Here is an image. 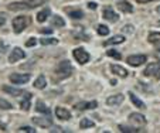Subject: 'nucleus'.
Masks as SVG:
<instances>
[{
  "mask_svg": "<svg viewBox=\"0 0 160 133\" xmlns=\"http://www.w3.org/2000/svg\"><path fill=\"white\" fill-rule=\"evenodd\" d=\"M71 72H72V65H71V63L67 61V60L61 61L55 70V74L58 75V78H61V79L68 78V77L71 75Z\"/></svg>",
  "mask_w": 160,
  "mask_h": 133,
  "instance_id": "f257e3e1",
  "label": "nucleus"
},
{
  "mask_svg": "<svg viewBox=\"0 0 160 133\" xmlns=\"http://www.w3.org/2000/svg\"><path fill=\"white\" fill-rule=\"evenodd\" d=\"M143 74L146 77H156L160 79V63H152L146 67V70L143 71Z\"/></svg>",
  "mask_w": 160,
  "mask_h": 133,
  "instance_id": "f03ea898",
  "label": "nucleus"
},
{
  "mask_svg": "<svg viewBox=\"0 0 160 133\" xmlns=\"http://www.w3.org/2000/svg\"><path fill=\"white\" fill-rule=\"evenodd\" d=\"M11 26H13V30H14V33H21L26 28V26H27V18L24 16H17L16 18H13V23H11Z\"/></svg>",
  "mask_w": 160,
  "mask_h": 133,
  "instance_id": "7ed1b4c3",
  "label": "nucleus"
},
{
  "mask_svg": "<svg viewBox=\"0 0 160 133\" xmlns=\"http://www.w3.org/2000/svg\"><path fill=\"white\" fill-rule=\"evenodd\" d=\"M72 55H74V58L80 64H87L89 61V54L84 48H75L72 51Z\"/></svg>",
  "mask_w": 160,
  "mask_h": 133,
  "instance_id": "20e7f679",
  "label": "nucleus"
},
{
  "mask_svg": "<svg viewBox=\"0 0 160 133\" xmlns=\"http://www.w3.org/2000/svg\"><path fill=\"white\" fill-rule=\"evenodd\" d=\"M10 81L16 85H21V84H26L30 81V74H11L10 77Z\"/></svg>",
  "mask_w": 160,
  "mask_h": 133,
  "instance_id": "39448f33",
  "label": "nucleus"
},
{
  "mask_svg": "<svg viewBox=\"0 0 160 133\" xmlns=\"http://www.w3.org/2000/svg\"><path fill=\"white\" fill-rule=\"evenodd\" d=\"M129 120H130V123H133L135 126H144L146 123H147V119H146L142 113H137V112L130 113Z\"/></svg>",
  "mask_w": 160,
  "mask_h": 133,
  "instance_id": "423d86ee",
  "label": "nucleus"
},
{
  "mask_svg": "<svg viewBox=\"0 0 160 133\" xmlns=\"http://www.w3.org/2000/svg\"><path fill=\"white\" fill-rule=\"evenodd\" d=\"M146 55H130L126 58V63L132 67H139V65H143L146 63Z\"/></svg>",
  "mask_w": 160,
  "mask_h": 133,
  "instance_id": "0eeeda50",
  "label": "nucleus"
},
{
  "mask_svg": "<svg viewBox=\"0 0 160 133\" xmlns=\"http://www.w3.org/2000/svg\"><path fill=\"white\" fill-rule=\"evenodd\" d=\"M24 57H26V53H24L21 48L18 47H14L13 48V51L10 53V55H9V61L13 64L16 63V61H20V60H23Z\"/></svg>",
  "mask_w": 160,
  "mask_h": 133,
  "instance_id": "6e6552de",
  "label": "nucleus"
},
{
  "mask_svg": "<svg viewBox=\"0 0 160 133\" xmlns=\"http://www.w3.org/2000/svg\"><path fill=\"white\" fill-rule=\"evenodd\" d=\"M7 9L13 10V11H20V10H28V9H31V6L28 1H14V3H10Z\"/></svg>",
  "mask_w": 160,
  "mask_h": 133,
  "instance_id": "1a4fd4ad",
  "label": "nucleus"
},
{
  "mask_svg": "<svg viewBox=\"0 0 160 133\" xmlns=\"http://www.w3.org/2000/svg\"><path fill=\"white\" fill-rule=\"evenodd\" d=\"M123 99H125V96L122 94L112 95V96H109V98L106 99V103H108L109 106H119L120 103L123 102Z\"/></svg>",
  "mask_w": 160,
  "mask_h": 133,
  "instance_id": "9d476101",
  "label": "nucleus"
},
{
  "mask_svg": "<svg viewBox=\"0 0 160 133\" xmlns=\"http://www.w3.org/2000/svg\"><path fill=\"white\" fill-rule=\"evenodd\" d=\"M111 70H112V72L115 74V75H118V77H120V78H126L129 75L128 70H125L123 67H120V65H118V64H112L111 65Z\"/></svg>",
  "mask_w": 160,
  "mask_h": 133,
  "instance_id": "9b49d317",
  "label": "nucleus"
},
{
  "mask_svg": "<svg viewBox=\"0 0 160 133\" xmlns=\"http://www.w3.org/2000/svg\"><path fill=\"white\" fill-rule=\"evenodd\" d=\"M102 14H104V18H106L108 21H112V23H116V21L119 20V16H118V14H116V13H115L111 7L105 9Z\"/></svg>",
  "mask_w": 160,
  "mask_h": 133,
  "instance_id": "f8f14e48",
  "label": "nucleus"
},
{
  "mask_svg": "<svg viewBox=\"0 0 160 133\" xmlns=\"http://www.w3.org/2000/svg\"><path fill=\"white\" fill-rule=\"evenodd\" d=\"M55 115L58 119H61V120H68V119H71V113H70V110H67L63 106H57L55 108Z\"/></svg>",
  "mask_w": 160,
  "mask_h": 133,
  "instance_id": "ddd939ff",
  "label": "nucleus"
},
{
  "mask_svg": "<svg viewBox=\"0 0 160 133\" xmlns=\"http://www.w3.org/2000/svg\"><path fill=\"white\" fill-rule=\"evenodd\" d=\"M33 122L40 127H48L53 125V120L50 117H33Z\"/></svg>",
  "mask_w": 160,
  "mask_h": 133,
  "instance_id": "4468645a",
  "label": "nucleus"
},
{
  "mask_svg": "<svg viewBox=\"0 0 160 133\" xmlns=\"http://www.w3.org/2000/svg\"><path fill=\"white\" fill-rule=\"evenodd\" d=\"M98 106V102L96 101H92V102H80L77 103V109L78 110H84V109H95Z\"/></svg>",
  "mask_w": 160,
  "mask_h": 133,
  "instance_id": "2eb2a0df",
  "label": "nucleus"
},
{
  "mask_svg": "<svg viewBox=\"0 0 160 133\" xmlns=\"http://www.w3.org/2000/svg\"><path fill=\"white\" fill-rule=\"evenodd\" d=\"M6 94H10L13 95V96H20V95L24 94L23 89H18V88H14V86H9V85H4L3 88H1Z\"/></svg>",
  "mask_w": 160,
  "mask_h": 133,
  "instance_id": "dca6fc26",
  "label": "nucleus"
},
{
  "mask_svg": "<svg viewBox=\"0 0 160 133\" xmlns=\"http://www.w3.org/2000/svg\"><path fill=\"white\" fill-rule=\"evenodd\" d=\"M123 41H125V36L118 34V36H115L112 38L106 40V41H105V46H116V44H122Z\"/></svg>",
  "mask_w": 160,
  "mask_h": 133,
  "instance_id": "f3484780",
  "label": "nucleus"
},
{
  "mask_svg": "<svg viewBox=\"0 0 160 133\" xmlns=\"http://www.w3.org/2000/svg\"><path fill=\"white\" fill-rule=\"evenodd\" d=\"M20 106H21V109L23 110H27L30 109V106H31V94H24V99L21 101V103H20Z\"/></svg>",
  "mask_w": 160,
  "mask_h": 133,
  "instance_id": "a211bd4d",
  "label": "nucleus"
},
{
  "mask_svg": "<svg viewBox=\"0 0 160 133\" xmlns=\"http://www.w3.org/2000/svg\"><path fill=\"white\" fill-rule=\"evenodd\" d=\"M50 14H51V10H50V7L43 9L40 13L37 14V21H38V23H44V21L48 18V16H50Z\"/></svg>",
  "mask_w": 160,
  "mask_h": 133,
  "instance_id": "6ab92c4d",
  "label": "nucleus"
},
{
  "mask_svg": "<svg viewBox=\"0 0 160 133\" xmlns=\"http://www.w3.org/2000/svg\"><path fill=\"white\" fill-rule=\"evenodd\" d=\"M118 9L123 13H132L133 11V6L129 3V1H119L118 3Z\"/></svg>",
  "mask_w": 160,
  "mask_h": 133,
  "instance_id": "aec40b11",
  "label": "nucleus"
},
{
  "mask_svg": "<svg viewBox=\"0 0 160 133\" xmlns=\"http://www.w3.org/2000/svg\"><path fill=\"white\" fill-rule=\"evenodd\" d=\"M36 110L41 112V113H46V115H50V109H48V106H46V103L43 101L36 102Z\"/></svg>",
  "mask_w": 160,
  "mask_h": 133,
  "instance_id": "412c9836",
  "label": "nucleus"
},
{
  "mask_svg": "<svg viewBox=\"0 0 160 133\" xmlns=\"http://www.w3.org/2000/svg\"><path fill=\"white\" fill-rule=\"evenodd\" d=\"M34 86H36L37 89H44V88L47 86V81H46V77H44V75H40L38 78L36 79V82H34Z\"/></svg>",
  "mask_w": 160,
  "mask_h": 133,
  "instance_id": "4be33fe9",
  "label": "nucleus"
},
{
  "mask_svg": "<svg viewBox=\"0 0 160 133\" xmlns=\"http://www.w3.org/2000/svg\"><path fill=\"white\" fill-rule=\"evenodd\" d=\"M129 98H130V101L133 102V103L136 105L137 108H140V109H144V108H146L143 102L140 101V99H139V98H137V96H136L135 94H133V92H129Z\"/></svg>",
  "mask_w": 160,
  "mask_h": 133,
  "instance_id": "5701e85b",
  "label": "nucleus"
},
{
  "mask_svg": "<svg viewBox=\"0 0 160 133\" xmlns=\"http://www.w3.org/2000/svg\"><path fill=\"white\" fill-rule=\"evenodd\" d=\"M95 126V122L91 120L88 117H82L81 119V123H80V127L81 129H87V127H94Z\"/></svg>",
  "mask_w": 160,
  "mask_h": 133,
  "instance_id": "b1692460",
  "label": "nucleus"
},
{
  "mask_svg": "<svg viewBox=\"0 0 160 133\" xmlns=\"http://www.w3.org/2000/svg\"><path fill=\"white\" fill-rule=\"evenodd\" d=\"M147 40L152 44H160V33H150Z\"/></svg>",
  "mask_w": 160,
  "mask_h": 133,
  "instance_id": "393cba45",
  "label": "nucleus"
},
{
  "mask_svg": "<svg viewBox=\"0 0 160 133\" xmlns=\"http://www.w3.org/2000/svg\"><path fill=\"white\" fill-rule=\"evenodd\" d=\"M96 31H98L99 36H108V34H109V28H108L106 26H104V24H99V26L96 27Z\"/></svg>",
  "mask_w": 160,
  "mask_h": 133,
  "instance_id": "a878e982",
  "label": "nucleus"
},
{
  "mask_svg": "<svg viewBox=\"0 0 160 133\" xmlns=\"http://www.w3.org/2000/svg\"><path fill=\"white\" fill-rule=\"evenodd\" d=\"M40 43L43 46H51V44H58V40L57 38H50V37H44V38L40 40Z\"/></svg>",
  "mask_w": 160,
  "mask_h": 133,
  "instance_id": "bb28decb",
  "label": "nucleus"
},
{
  "mask_svg": "<svg viewBox=\"0 0 160 133\" xmlns=\"http://www.w3.org/2000/svg\"><path fill=\"white\" fill-rule=\"evenodd\" d=\"M53 26H55V27H64L65 26L64 18L60 17V16H55L54 18H53Z\"/></svg>",
  "mask_w": 160,
  "mask_h": 133,
  "instance_id": "cd10ccee",
  "label": "nucleus"
},
{
  "mask_svg": "<svg viewBox=\"0 0 160 133\" xmlns=\"http://www.w3.org/2000/svg\"><path fill=\"white\" fill-rule=\"evenodd\" d=\"M119 130H120V132H126V133H136V132H139V129L129 127V126H123V125L119 126Z\"/></svg>",
  "mask_w": 160,
  "mask_h": 133,
  "instance_id": "c85d7f7f",
  "label": "nucleus"
},
{
  "mask_svg": "<svg viewBox=\"0 0 160 133\" xmlns=\"http://www.w3.org/2000/svg\"><path fill=\"white\" fill-rule=\"evenodd\" d=\"M13 106H11V103L6 99H0V109H4V110H9L11 109Z\"/></svg>",
  "mask_w": 160,
  "mask_h": 133,
  "instance_id": "c756f323",
  "label": "nucleus"
},
{
  "mask_svg": "<svg viewBox=\"0 0 160 133\" xmlns=\"http://www.w3.org/2000/svg\"><path fill=\"white\" fill-rule=\"evenodd\" d=\"M70 17H72V18H82V17H84V13H82L81 10H71V11H70Z\"/></svg>",
  "mask_w": 160,
  "mask_h": 133,
  "instance_id": "7c9ffc66",
  "label": "nucleus"
},
{
  "mask_svg": "<svg viewBox=\"0 0 160 133\" xmlns=\"http://www.w3.org/2000/svg\"><path fill=\"white\" fill-rule=\"evenodd\" d=\"M106 54L109 55V57H113V58H116V60H120V54L118 51H115V50H108V53Z\"/></svg>",
  "mask_w": 160,
  "mask_h": 133,
  "instance_id": "2f4dec72",
  "label": "nucleus"
},
{
  "mask_svg": "<svg viewBox=\"0 0 160 133\" xmlns=\"http://www.w3.org/2000/svg\"><path fill=\"white\" fill-rule=\"evenodd\" d=\"M18 132H26V133H36V129H33L30 126H23L18 129Z\"/></svg>",
  "mask_w": 160,
  "mask_h": 133,
  "instance_id": "473e14b6",
  "label": "nucleus"
},
{
  "mask_svg": "<svg viewBox=\"0 0 160 133\" xmlns=\"http://www.w3.org/2000/svg\"><path fill=\"white\" fill-rule=\"evenodd\" d=\"M37 44V40L36 38H30L26 41V47H33V46H36Z\"/></svg>",
  "mask_w": 160,
  "mask_h": 133,
  "instance_id": "72a5a7b5",
  "label": "nucleus"
},
{
  "mask_svg": "<svg viewBox=\"0 0 160 133\" xmlns=\"http://www.w3.org/2000/svg\"><path fill=\"white\" fill-rule=\"evenodd\" d=\"M88 9L95 10V9H96V3H95V1H89V3H88Z\"/></svg>",
  "mask_w": 160,
  "mask_h": 133,
  "instance_id": "f704fd0d",
  "label": "nucleus"
},
{
  "mask_svg": "<svg viewBox=\"0 0 160 133\" xmlns=\"http://www.w3.org/2000/svg\"><path fill=\"white\" fill-rule=\"evenodd\" d=\"M4 23H6V17L3 16V14H0V27H1Z\"/></svg>",
  "mask_w": 160,
  "mask_h": 133,
  "instance_id": "c9c22d12",
  "label": "nucleus"
},
{
  "mask_svg": "<svg viewBox=\"0 0 160 133\" xmlns=\"http://www.w3.org/2000/svg\"><path fill=\"white\" fill-rule=\"evenodd\" d=\"M41 33H43V34H51V33H53V30H51V28H43V30H41Z\"/></svg>",
  "mask_w": 160,
  "mask_h": 133,
  "instance_id": "e433bc0d",
  "label": "nucleus"
},
{
  "mask_svg": "<svg viewBox=\"0 0 160 133\" xmlns=\"http://www.w3.org/2000/svg\"><path fill=\"white\" fill-rule=\"evenodd\" d=\"M149 1H154V0H137V3H140V4H144V3H149Z\"/></svg>",
  "mask_w": 160,
  "mask_h": 133,
  "instance_id": "4c0bfd02",
  "label": "nucleus"
},
{
  "mask_svg": "<svg viewBox=\"0 0 160 133\" xmlns=\"http://www.w3.org/2000/svg\"><path fill=\"white\" fill-rule=\"evenodd\" d=\"M156 11H157V13L160 14V6H157V9H156Z\"/></svg>",
  "mask_w": 160,
  "mask_h": 133,
  "instance_id": "58836bf2",
  "label": "nucleus"
},
{
  "mask_svg": "<svg viewBox=\"0 0 160 133\" xmlns=\"http://www.w3.org/2000/svg\"><path fill=\"white\" fill-rule=\"evenodd\" d=\"M157 51H159V54H160V48H159V50H157Z\"/></svg>",
  "mask_w": 160,
  "mask_h": 133,
  "instance_id": "ea45409f",
  "label": "nucleus"
}]
</instances>
